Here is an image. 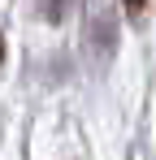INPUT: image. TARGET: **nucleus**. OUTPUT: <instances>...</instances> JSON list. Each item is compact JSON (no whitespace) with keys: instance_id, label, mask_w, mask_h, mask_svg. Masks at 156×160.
I'll use <instances>...</instances> for the list:
<instances>
[{"instance_id":"f257e3e1","label":"nucleus","mask_w":156,"mask_h":160,"mask_svg":"<svg viewBox=\"0 0 156 160\" xmlns=\"http://www.w3.org/2000/svg\"><path fill=\"white\" fill-rule=\"evenodd\" d=\"M70 4H74V0H39V9H44V18H48V22H61Z\"/></svg>"},{"instance_id":"f03ea898","label":"nucleus","mask_w":156,"mask_h":160,"mask_svg":"<svg viewBox=\"0 0 156 160\" xmlns=\"http://www.w3.org/2000/svg\"><path fill=\"white\" fill-rule=\"evenodd\" d=\"M122 4H126L130 18H143V9H148V0H122Z\"/></svg>"}]
</instances>
